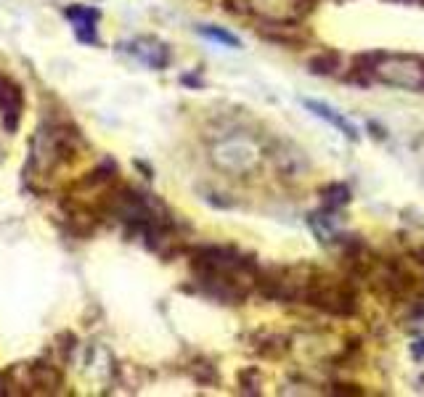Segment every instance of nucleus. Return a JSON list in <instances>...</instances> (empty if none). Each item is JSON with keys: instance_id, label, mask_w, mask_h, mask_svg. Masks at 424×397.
<instances>
[{"instance_id": "nucleus-5", "label": "nucleus", "mask_w": 424, "mask_h": 397, "mask_svg": "<svg viewBox=\"0 0 424 397\" xmlns=\"http://www.w3.org/2000/svg\"><path fill=\"white\" fill-rule=\"evenodd\" d=\"M202 32H205L207 37H212V40H218V43H226L231 48H239V40L231 35V32H223V29H215V27H205Z\"/></svg>"}, {"instance_id": "nucleus-6", "label": "nucleus", "mask_w": 424, "mask_h": 397, "mask_svg": "<svg viewBox=\"0 0 424 397\" xmlns=\"http://www.w3.org/2000/svg\"><path fill=\"white\" fill-rule=\"evenodd\" d=\"M400 3H411V0H400Z\"/></svg>"}, {"instance_id": "nucleus-1", "label": "nucleus", "mask_w": 424, "mask_h": 397, "mask_svg": "<svg viewBox=\"0 0 424 397\" xmlns=\"http://www.w3.org/2000/svg\"><path fill=\"white\" fill-rule=\"evenodd\" d=\"M0 109H3V117H6V127L16 130V122L22 114V90L13 83L0 80Z\"/></svg>"}, {"instance_id": "nucleus-3", "label": "nucleus", "mask_w": 424, "mask_h": 397, "mask_svg": "<svg viewBox=\"0 0 424 397\" xmlns=\"http://www.w3.org/2000/svg\"><path fill=\"white\" fill-rule=\"evenodd\" d=\"M305 106H308V109H313V111H315V114H318V117H324V120L331 122L334 127H339V130L345 132L348 138H355V127H353V125H348V122L342 120L339 114H334V111H331V109H329V106H324V104H318V101H305Z\"/></svg>"}, {"instance_id": "nucleus-2", "label": "nucleus", "mask_w": 424, "mask_h": 397, "mask_svg": "<svg viewBox=\"0 0 424 397\" xmlns=\"http://www.w3.org/2000/svg\"><path fill=\"white\" fill-rule=\"evenodd\" d=\"M67 16H69V19L74 22V27H77L80 40H85V43H96V32H93V25H96V19H98L96 8L72 6V8H67Z\"/></svg>"}, {"instance_id": "nucleus-4", "label": "nucleus", "mask_w": 424, "mask_h": 397, "mask_svg": "<svg viewBox=\"0 0 424 397\" xmlns=\"http://www.w3.org/2000/svg\"><path fill=\"white\" fill-rule=\"evenodd\" d=\"M334 67H337V53H321V56H315L313 61H310V69L318 74H329L334 72Z\"/></svg>"}]
</instances>
